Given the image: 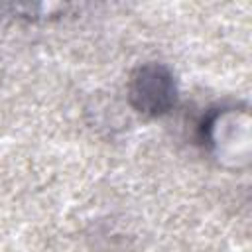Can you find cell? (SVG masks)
Masks as SVG:
<instances>
[{"instance_id":"6da1fadb","label":"cell","mask_w":252,"mask_h":252,"mask_svg":"<svg viewBox=\"0 0 252 252\" xmlns=\"http://www.w3.org/2000/svg\"><path fill=\"white\" fill-rule=\"evenodd\" d=\"M177 98V89L173 75L158 63L140 67L130 81V100L136 110L159 116L165 114Z\"/></svg>"}]
</instances>
